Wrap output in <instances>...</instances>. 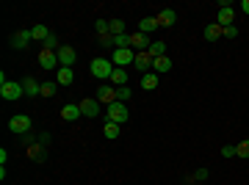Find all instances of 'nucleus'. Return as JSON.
Listing matches in <instances>:
<instances>
[{"mask_svg": "<svg viewBox=\"0 0 249 185\" xmlns=\"http://www.w3.org/2000/svg\"><path fill=\"white\" fill-rule=\"evenodd\" d=\"M25 144H28V158L31 160H36V163H42V160L47 158V147H50V135L47 133H42L39 138H31V133H28V138H25Z\"/></svg>", "mask_w": 249, "mask_h": 185, "instance_id": "f257e3e1", "label": "nucleus"}, {"mask_svg": "<svg viewBox=\"0 0 249 185\" xmlns=\"http://www.w3.org/2000/svg\"><path fill=\"white\" fill-rule=\"evenodd\" d=\"M91 75L97 80H111V75H114V61L111 58H94L91 61Z\"/></svg>", "mask_w": 249, "mask_h": 185, "instance_id": "f03ea898", "label": "nucleus"}, {"mask_svg": "<svg viewBox=\"0 0 249 185\" xmlns=\"http://www.w3.org/2000/svg\"><path fill=\"white\" fill-rule=\"evenodd\" d=\"M108 119H111V122H116V124H124L127 119H130V111H127V105H124V102H119V100H116V102H111V105H108Z\"/></svg>", "mask_w": 249, "mask_h": 185, "instance_id": "7ed1b4c3", "label": "nucleus"}, {"mask_svg": "<svg viewBox=\"0 0 249 185\" xmlns=\"http://www.w3.org/2000/svg\"><path fill=\"white\" fill-rule=\"evenodd\" d=\"M0 97L6 100V102H14V100H19V97H25V88H22V83H3L0 86Z\"/></svg>", "mask_w": 249, "mask_h": 185, "instance_id": "20e7f679", "label": "nucleus"}, {"mask_svg": "<svg viewBox=\"0 0 249 185\" xmlns=\"http://www.w3.org/2000/svg\"><path fill=\"white\" fill-rule=\"evenodd\" d=\"M9 130L14 133V135H28V133H31V119H28L25 114L11 116L9 119Z\"/></svg>", "mask_w": 249, "mask_h": 185, "instance_id": "39448f33", "label": "nucleus"}, {"mask_svg": "<svg viewBox=\"0 0 249 185\" xmlns=\"http://www.w3.org/2000/svg\"><path fill=\"white\" fill-rule=\"evenodd\" d=\"M232 19H235V11H232L230 0H224V3H219V14H216V25L222 28H230Z\"/></svg>", "mask_w": 249, "mask_h": 185, "instance_id": "423d86ee", "label": "nucleus"}, {"mask_svg": "<svg viewBox=\"0 0 249 185\" xmlns=\"http://www.w3.org/2000/svg\"><path fill=\"white\" fill-rule=\"evenodd\" d=\"M39 67L47 72H53L55 67H61L58 64V55H55V50H47V47H42V53H39Z\"/></svg>", "mask_w": 249, "mask_h": 185, "instance_id": "0eeeda50", "label": "nucleus"}, {"mask_svg": "<svg viewBox=\"0 0 249 185\" xmlns=\"http://www.w3.org/2000/svg\"><path fill=\"white\" fill-rule=\"evenodd\" d=\"M111 61H114V67H127V64L136 61V53L130 50V47H124V50H114V55H111Z\"/></svg>", "mask_w": 249, "mask_h": 185, "instance_id": "6e6552de", "label": "nucleus"}, {"mask_svg": "<svg viewBox=\"0 0 249 185\" xmlns=\"http://www.w3.org/2000/svg\"><path fill=\"white\" fill-rule=\"evenodd\" d=\"M78 105H80V114L89 116V119H97V116H100V102H97V100L86 97V100H80Z\"/></svg>", "mask_w": 249, "mask_h": 185, "instance_id": "1a4fd4ad", "label": "nucleus"}, {"mask_svg": "<svg viewBox=\"0 0 249 185\" xmlns=\"http://www.w3.org/2000/svg\"><path fill=\"white\" fill-rule=\"evenodd\" d=\"M55 55H58V64H61V67H72V64L78 61V53H75L72 47H67V44H64V47H58V50H55Z\"/></svg>", "mask_w": 249, "mask_h": 185, "instance_id": "9d476101", "label": "nucleus"}, {"mask_svg": "<svg viewBox=\"0 0 249 185\" xmlns=\"http://www.w3.org/2000/svg\"><path fill=\"white\" fill-rule=\"evenodd\" d=\"M150 36H144V34H133L130 36V50L133 53H144V50H150Z\"/></svg>", "mask_w": 249, "mask_h": 185, "instance_id": "9b49d317", "label": "nucleus"}, {"mask_svg": "<svg viewBox=\"0 0 249 185\" xmlns=\"http://www.w3.org/2000/svg\"><path fill=\"white\" fill-rule=\"evenodd\" d=\"M34 36H31V31H17V34H11L9 44L14 47V50H22V47H28V42H31Z\"/></svg>", "mask_w": 249, "mask_h": 185, "instance_id": "f8f14e48", "label": "nucleus"}, {"mask_svg": "<svg viewBox=\"0 0 249 185\" xmlns=\"http://www.w3.org/2000/svg\"><path fill=\"white\" fill-rule=\"evenodd\" d=\"M94 97H97V102H103V105H111V102H116V88L114 86H100Z\"/></svg>", "mask_w": 249, "mask_h": 185, "instance_id": "ddd939ff", "label": "nucleus"}, {"mask_svg": "<svg viewBox=\"0 0 249 185\" xmlns=\"http://www.w3.org/2000/svg\"><path fill=\"white\" fill-rule=\"evenodd\" d=\"M155 19H158V28H172L175 22H178V11L175 9H160V14Z\"/></svg>", "mask_w": 249, "mask_h": 185, "instance_id": "4468645a", "label": "nucleus"}, {"mask_svg": "<svg viewBox=\"0 0 249 185\" xmlns=\"http://www.w3.org/2000/svg\"><path fill=\"white\" fill-rule=\"evenodd\" d=\"M152 61H155V58H152L150 53H136V61H133V67L139 72H144V75H147V72L152 69Z\"/></svg>", "mask_w": 249, "mask_h": 185, "instance_id": "2eb2a0df", "label": "nucleus"}, {"mask_svg": "<svg viewBox=\"0 0 249 185\" xmlns=\"http://www.w3.org/2000/svg\"><path fill=\"white\" fill-rule=\"evenodd\" d=\"M127 80H130V75H127L122 67H114V75H111V86H114V88H122V86H127Z\"/></svg>", "mask_w": 249, "mask_h": 185, "instance_id": "dca6fc26", "label": "nucleus"}, {"mask_svg": "<svg viewBox=\"0 0 249 185\" xmlns=\"http://www.w3.org/2000/svg\"><path fill=\"white\" fill-rule=\"evenodd\" d=\"M22 88H25L28 97H39V94H42V83H39V80H34L31 75H28V78L22 80Z\"/></svg>", "mask_w": 249, "mask_h": 185, "instance_id": "f3484780", "label": "nucleus"}, {"mask_svg": "<svg viewBox=\"0 0 249 185\" xmlns=\"http://www.w3.org/2000/svg\"><path fill=\"white\" fill-rule=\"evenodd\" d=\"M152 72H155V75H166V72H172V58H166V55L155 58V61H152Z\"/></svg>", "mask_w": 249, "mask_h": 185, "instance_id": "a211bd4d", "label": "nucleus"}, {"mask_svg": "<svg viewBox=\"0 0 249 185\" xmlns=\"http://www.w3.org/2000/svg\"><path fill=\"white\" fill-rule=\"evenodd\" d=\"M72 80H75L72 67H58V72H55V83H58V86H70Z\"/></svg>", "mask_w": 249, "mask_h": 185, "instance_id": "6ab92c4d", "label": "nucleus"}, {"mask_svg": "<svg viewBox=\"0 0 249 185\" xmlns=\"http://www.w3.org/2000/svg\"><path fill=\"white\" fill-rule=\"evenodd\" d=\"M224 28L216 25V22H211V25H205V42H216V39H222Z\"/></svg>", "mask_w": 249, "mask_h": 185, "instance_id": "aec40b11", "label": "nucleus"}, {"mask_svg": "<svg viewBox=\"0 0 249 185\" xmlns=\"http://www.w3.org/2000/svg\"><path fill=\"white\" fill-rule=\"evenodd\" d=\"M80 105H64L61 108V119L64 122H75V119H80Z\"/></svg>", "mask_w": 249, "mask_h": 185, "instance_id": "412c9836", "label": "nucleus"}, {"mask_svg": "<svg viewBox=\"0 0 249 185\" xmlns=\"http://www.w3.org/2000/svg\"><path fill=\"white\" fill-rule=\"evenodd\" d=\"M152 31H158V19H155V17H144L142 22H139V34L150 36Z\"/></svg>", "mask_w": 249, "mask_h": 185, "instance_id": "4be33fe9", "label": "nucleus"}, {"mask_svg": "<svg viewBox=\"0 0 249 185\" xmlns=\"http://www.w3.org/2000/svg\"><path fill=\"white\" fill-rule=\"evenodd\" d=\"M119 133H122V124H116V122H108L106 127H103V135H106L108 141H116Z\"/></svg>", "mask_w": 249, "mask_h": 185, "instance_id": "5701e85b", "label": "nucleus"}, {"mask_svg": "<svg viewBox=\"0 0 249 185\" xmlns=\"http://www.w3.org/2000/svg\"><path fill=\"white\" fill-rule=\"evenodd\" d=\"M158 80H160V75H155V72H147V75H144V78L139 80V83H142L144 91H152V88L158 86Z\"/></svg>", "mask_w": 249, "mask_h": 185, "instance_id": "b1692460", "label": "nucleus"}, {"mask_svg": "<svg viewBox=\"0 0 249 185\" xmlns=\"http://www.w3.org/2000/svg\"><path fill=\"white\" fill-rule=\"evenodd\" d=\"M31 36H34L36 42H45L47 36H50V31H47V25H42V22H39V25L31 28Z\"/></svg>", "mask_w": 249, "mask_h": 185, "instance_id": "393cba45", "label": "nucleus"}, {"mask_svg": "<svg viewBox=\"0 0 249 185\" xmlns=\"http://www.w3.org/2000/svg\"><path fill=\"white\" fill-rule=\"evenodd\" d=\"M147 53H150L152 58H160V55L166 53V44H163V42H152V44H150V50H147Z\"/></svg>", "mask_w": 249, "mask_h": 185, "instance_id": "a878e982", "label": "nucleus"}, {"mask_svg": "<svg viewBox=\"0 0 249 185\" xmlns=\"http://www.w3.org/2000/svg\"><path fill=\"white\" fill-rule=\"evenodd\" d=\"M55 88H58V83H53V80L50 83H42V94L39 97H55Z\"/></svg>", "mask_w": 249, "mask_h": 185, "instance_id": "bb28decb", "label": "nucleus"}, {"mask_svg": "<svg viewBox=\"0 0 249 185\" xmlns=\"http://www.w3.org/2000/svg\"><path fill=\"white\" fill-rule=\"evenodd\" d=\"M235 152H238V158L249 160V138H247V141H238V144H235Z\"/></svg>", "mask_w": 249, "mask_h": 185, "instance_id": "cd10ccee", "label": "nucleus"}, {"mask_svg": "<svg viewBox=\"0 0 249 185\" xmlns=\"http://www.w3.org/2000/svg\"><path fill=\"white\" fill-rule=\"evenodd\" d=\"M108 28H111V34H114V36H122L124 34V22H122V19H111Z\"/></svg>", "mask_w": 249, "mask_h": 185, "instance_id": "c85d7f7f", "label": "nucleus"}, {"mask_svg": "<svg viewBox=\"0 0 249 185\" xmlns=\"http://www.w3.org/2000/svg\"><path fill=\"white\" fill-rule=\"evenodd\" d=\"M133 97V91H130V88L127 86H122V88H116V100H119V102H127V100Z\"/></svg>", "mask_w": 249, "mask_h": 185, "instance_id": "c756f323", "label": "nucleus"}, {"mask_svg": "<svg viewBox=\"0 0 249 185\" xmlns=\"http://www.w3.org/2000/svg\"><path fill=\"white\" fill-rule=\"evenodd\" d=\"M222 158H227V160H230V158H238L235 144H224V147H222Z\"/></svg>", "mask_w": 249, "mask_h": 185, "instance_id": "7c9ffc66", "label": "nucleus"}, {"mask_svg": "<svg viewBox=\"0 0 249 185\" xmlns=\"http://www.w3.org/2000/svg\"><path fill=\"white\" fill-rule=\"evenodd\" d=\"M196 180H208V168H196L194 174L188 177V185H194Z\"/></svg>", "mask_w": 249, "mask_h": 185, "instance_id": "2f4dec72", "label": "nucleus"}, {"mask_svg": "<svg viewBox=\"0 0 249 185\" xmlns=\"http://www.w3.org/2000/svg\"><path fill=\"white\" fill-rule=\"evenodd\" d=\"M42 44H45L47 50H58V47H61V44H58V36H55V34H50V36H47V39H45Z\"/></svg>", "mask_w": 249, "mask_h": 185, "instance_id": "473e14b6", "label": "nucleus"}, {"mask_svg": "<svg viewBox=\"0 0 249 185\" xmlns=\"http://www.w3.org/2000/svg\"><path fill=\"white\" fill-rule=\"evenodd\" d=\"M94 28H97V34L103 36V34H111V28H108V19H97L94 22Z\"/></svg>", "mask_w": 249, "mask_h": 185, "instance_id": "72a5a7b5", "label": "nucleus"}, {"mask_svg": "<svg viewBox=\"0 0 249 185\" xmlns=\"http://www.w3.org/2000/svg\"><path fill=\"white\" fill-rule=\"evenodd\" d=\"M100 44L103 47H114V34H103L100 36Z\"/></svg>", "mask_w": 249, "mask_h": 185, "instance_id": "f704fd0d", "label": "nucleus"}, {"mask_svg": "<svg viewBox=\"0 0 249 185\" xmlns=\"http://www.w3.org/2000/svg\"><path fill=\"white\" fill-rule=\"evenodd\" d=\"M222 36H227V39H235V36H238V28H235V25L224 28V34H222Z\"/></svg>", "mask_w": 249, "mask_h": 185, "instance_id": "c9c22d12", "label": "nucleus"}, {"mask_svg": "<svg viewBox=\"0 0 249 185\" xmlns=\"http://www.w3.org/2000/svg\"><path fill=\"white\" fill-rule=\"evenodd\" d=\"M241 9H244V14H249V0H244V3H241Z\"/></svg>", "mask_w": 249, "mask_h": 185, "instance_id": "e433bc0d", "label": "nucleus"}]
</instances>
